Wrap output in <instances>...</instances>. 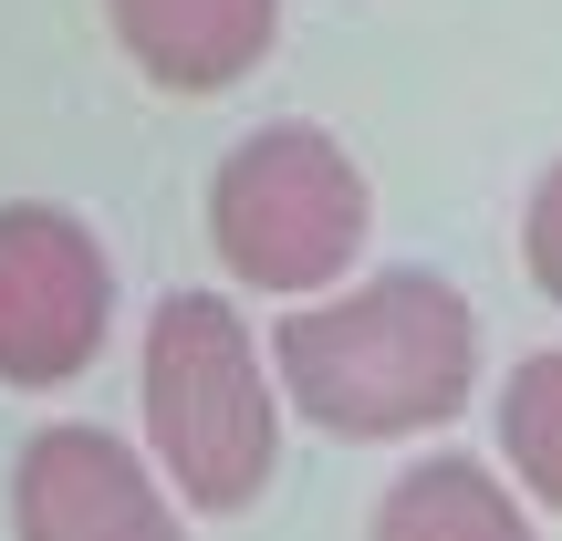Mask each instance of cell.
<instances>
[{"instance_id": "obj_9", "label": "cell", "mask_w": 562, "mask_h": 541, "mask_svg": "<svg viewBox=\"0 0 562 541\" xmlns=\"http://www.w3.org/2000/svg\"><path fill=\"white\" fill-rule=\"evenodd\" d=\"M521 271H531V292L562 313V157L531 178V199H521Z\"/></svg>"}, {"instance_id": "obj_7", "label": "cell", "mask_w": 562, "mask_h": 541, "mask_svg": "<svg viewBox=\"0 0 562 541\" xmlns=\"http://www.w3.org/2000/svg\"><path fill=\"white\" fill-rule=\"evenodd\" d=\"M364 541H542V521L521 510V489L469 448H427L417 469H396V489L375 500Z\"/></svg>"}, {"instance_id": "obj_8", "label": "cell", "mask_w": 562, "mask_h": 541, "mask_svg": "<svg viewBox=\"0 0 562 541\" xmlns=\"http://www.w3.org/2000/svg\"><path fill=\"white\" fill-rule=\"evenodd\" d=\"M501 459H510V489L562 521V343L510 364V385H501Z\"/></svg>"}, {"instance_id": "obj_4", "label": "cell", "mask_w": 562, "mask_h": 541, "mask_svg": "<svg viewBox=\"0 0 562 541\" xmlns=\"http://www.w3.org/2000/svg\"><path fill=\"white\" fill-rule=\"evenodd\" d=\"M115 334V261H104L94 219L53 199L0 208V385L53 396Z\"/></svg>"}, {"instance_id": "obj_2", "label": "cell", "mask_w": 562, "mask_h": 541, "mask_svg": "<svg viewBox=\"0 0 562 541\" xmlns=\"http://www.w3.org/2000/svg\"><path fill=\"white\" fill-rule=\"evenodd\" d=\"M136 417H146L157 480L199 521H229L281 480V385H271V354L229 292H167L146 313Z\"/></svg>"}, {"instance_id": "obj_5", "label": "cell", "mask_w": 562, "mask_h": 541, "mask_svg": "<svg viewBox=\"0 0 562 541\" xmlns=\"http://www.w3.org/2000/svg\"><path fill=\"white\" fill-rule=\"evenodd\" d=\"M11 541H188V521L136 438L63 417L11 469Z\"/></svg>"}, {"instance_id": "obj_3", "label": "cell", "mask_w": 562, "mask_h": 541, "mask_svg": "<svg viewBox=\"0 0 562 541\" xmlns=\"http://www.w3.org/2000/svg\"><path fill=\"white\" fill-rule=\"evenodd\" d=\"M364 240H375V188L344 157V136H323L302 115L240 136L220 157V178H209V250L250 292L302 302V292L355 271Z\"/></svg>"}, {"instance_id": "obj_1", "label": "cell", "mask_w": 562, "mask_h": 541, "mask_svg": "<svg viewBox=\"0 0 562 541\" xmlns=\"http://www.w3.org/2000/svg\"><path fill=\"white\" fill-rule=\"evenodd\" d=\"M271 385L302 427L344 448H396L438 438L480 385V313L438 271H375V281H323L271 323Z\"/></svg>"}, {"instance_id": "obj_6", "label": "cell", "mask_w": 562, "mask_h": 541, "mask_svg": "<svg viewBox=\"0 0 562 541\" xmlns=\"http://www.w3.org/2000/svg\"><path fill=\"white\" fill-rule=\"evenodd\" d=\"M104 32L157 94H229L271 63L281 0H104Z\"/></svg>"}]
</instances>
